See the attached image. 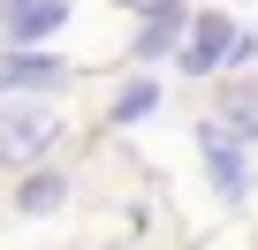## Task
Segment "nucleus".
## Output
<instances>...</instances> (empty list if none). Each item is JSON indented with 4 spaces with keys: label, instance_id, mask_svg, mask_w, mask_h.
<instances>
[{
    "label": "nucleus",
    "instance_id": "obj_5",
    "mask_svg": "<svg viewBox=\"0 0 258 250\" xmlns=\"http://www.w3.org/2000/svg\"><path fill=\"white\" fill-rule=\"evenodd\" d=\"M53 84H69L53 53H0V99H46Z\"/></svg>",
    "mask_w": 258,
    "mask_h": 250
},
{
    "label": "nucleus",
    "instance_id": "obj_1",
    "mask_svg": "<svg viewBox=\"0 0 258 250\" xmlns=\"http://www.w3.org/2000/svg\"><path fill=\"white\" fill-rule=\"evenodd\" d=\"M61 137H69L61 129V106H46V99H0V167L38 175Z\"/></svg>",
    "mask_w": 258,
    "mask_h": 250
},
{
    "label": "nucleus",
    "instance_id": "obj_3",
    "mask_svg": "<svg viewBox=\"0 0 258 250\" xmlns=\"http://www.w3.org/2000/svg\"><path fill=\"white\" fill-rule=\"evenodd\" d=\"M69 23V0H0V38L8 53H46V38Z\"/></svg>",
    "mask_w": 258,
    "mask_h": 250
},
{
    "label": "nucleus",
    "instance_id": "obj_9",
    "mask_svg": "<svg viewBox=\"0 0 258 250\" xmlns=\"http://www.w3.org/2000/svg\"><path fill=\"white\" fill-rule=\"evenodd\" d=\"M152 106H160V84H152V76L121 84V91H114V129H129V121H145Z\"/></svg>",
    "mask_w": 258,
    "mask_h": 250
},
{
    "label": "nucleus",
    "instance_id": "obj_8",
    "mask_svg": "<svg viewBox=\"0 0 258 250\" xmlns=\"http://www.w3.org/2000/svg\"><path fill=\"white\" fill-rule=\"evenodd\" d=\"M220 129H228L235 144H258V84H250V91H243V84L220 91Z\"/></svg>",
    "mask_w": 258,
    "mask_h": 250
},
{
    "label": "nucleus",
    "instance_id": "obj_6",
    "mask_svg": "<svg viewBox=\"0 0 258 250\" xmlns=\"http://www.w3.org/2000/svg\"><path fill=\"white\" fill-rule=\"evenodd\" d=\"M61 205H69V175H61V167H38V175L16 182V212L46 220V212H61Z\"/></svg>",
    "mask_w": 258,
    "mask_h": 250
},
{
    "label": "nucleus",
    "instance_id": "obj_2",
    "mask_svg": "<svg viewBox=\"0 0 258 250\" xmlns=\"http://www.w3.org/2000/svg\"><path fill=\"white\" fill-rule=\"evenodd\" d=\"M198 159H205L220 205H250V159H243V144L220 129V121H198Z\"/></svg>",
    "mask_w": 258,
    "mask_h": 250
},
{
    "label": "nucleus",
    "instance_id": "obj_11",
    "mask_svg": "<svg viewBox=\"0 0 258 250\" xmlns=\"http://www.w3.org/2000/svg\"><path fill=\"white\" fill-rule=\"evenodd\" d=\"M114 8H129V16H145V23H152V16H175L182 0H114Z\"/></svg>",
    "mask_w": 258,
    "mask_h": 250
},
{
    "label": "nucleus",
    "instance_id": "obj_7",
    "mask_svg": "<svg viewBox=\"0 0 258 250\" xmlns=\"http://www.w3.org/2000/svg\"><path fill=\"white\" fill-rule=\"evenodd\" d=\"M182 38H190V16L175 8V16H152L137 38H129V53H137V61H160V53H182Z\"/></svg>",
    "mask_w": 258,
    "mask_h": 250
},
{
    "label": "nucleus",
    "instance_id": "obj_4",
    "mask_svg": "<svg viewBox=\"0 0 258 250\" xmlns=\"http://www.w3.org/2000/svg\"><path fill=\"white\" fill-rule=\"evenodd\" d=\"M228 46H235V16H220V8H205V16H190V38H182V76H220L228 68Z\"/></svg>",
    "mask_w": 258,
    "mask_h": 250
},
{
    "label": "nucleus",
    "instance_id": "obj_10",
    "mask_svg": "<svg viewBox=\"0 0 258 250\" xmlns=\"http://www.w3.org/2000/svg\"><path fill=\"white\" fill-rule=\"evenodd\" d=\"M258 61V31H235V46H228V68H250Z\"/></svg>",
    "mask_w": 258,
    "mask_h": 250
}]
</instances>
